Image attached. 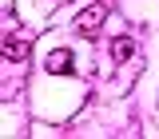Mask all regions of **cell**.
I'll return each instance as SVG.
<instances>
[{"instance_id":"obj_1","label":"cell","mask_w":159,"mask_h":139,"mask_svg":"<svg viewBox=\"0 0 159 139\" xmlns=\"http://www.w3.org/2000/svg\"><path fill=\"white\" fill-rule=\"evenodd\" d=\"M103 16H107V8H103V4H88V8H84V12L76 16V32L92 40V32H96L99 24H103Z\"/></svg>"},{"instance_id":"obj_3","label":"cell","mask_w":159,"mask_h":139,"mask_svg":"<svg viewBox=\"0 0 159 139\" xmlns=\"http://www.w3.org/2000/svg\"><path fill=\"white\" fill-rule=\"evenodd\" d=\"M0 52H4V60H24L28 52H32V40L28 36H4Z\"/></svg>"},{"instance_id":"obj_2","label":"cell","mask_w":159,"mask_h":139,"mask_svg":"<svg viewBox=\"0 0 159 139\" xmlns=\"http://www.w3.org/2000/svg\"><path fill=\"white\" fill-rule=\"evenodd\" d=\"M72 64H76V56H72L68 48H56V52H48V60H44V68H48L52 76H72V72H76Z\"/></svg>"},{"instance_id":"obj_4","label":"cell","mask_w":159,"mask_h":139,"mask_svg":"<svg viewBox=\"0 0 159 139\" xmlns=\"http://www.w3.org/2000/svg\"><path fill=\"white\" fill-rule=\"evenodd\" d=\"M131 56H135V40L131 36H116L111 40V60H116V64H127Z\"/></svg>"}]
</instances>
